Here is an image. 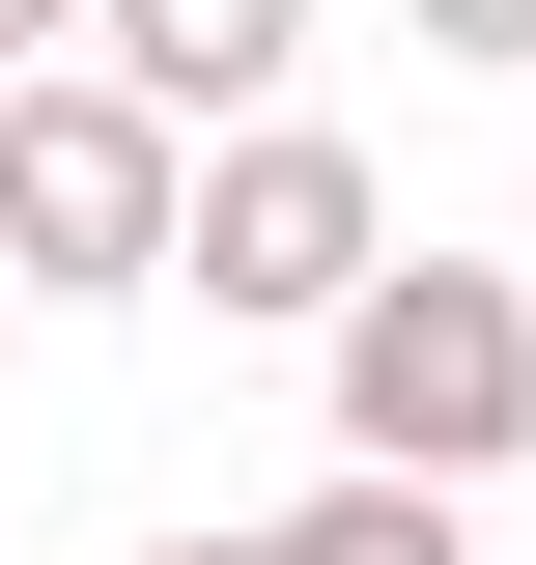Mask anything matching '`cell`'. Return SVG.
Returning <instances> with one entry per match:
<instances>
[{"instance_id": "7a4b0ae2", "label": "cell", "mask_w": 536, "mask_h": 565, "mask_svg": "<svg viewBox=\"0 0 536 565\" xmlns=\"http://www.w3.org/2000/svg\"><path fill=\"white\" fill-rule=\"evenodd\" d=\"M367 255H396V199H367V141H339V114H255V141H199V170H170V282H199V311H255V340H311Z\"/></svg>"}, {"instance_id": "8992f818", "label": "cell", "mask_w": 536, "mask_h": 565, "mask_svg": "<svg viewBox=\"0 0 536 565\" xmlns=\"http://www.w3.org/2000/svg\"><path fill=\"white\" fill-rule=\"evenodd\" d=\"M424 57H536V0H424Z\"/></svg>"}, {"instance_id": "5b68a950", "label": "cell", "mask_w": 536, "mask_h": 565, "mask_svg": "<svg viewBox=\"0 0 536 565\" xmlns=\"http://www.w3.org/2000/svg\"><path fill=\"white\" fill-rule=\"evenodd\" d=\"M255 565H480V537H452V509H424V481H311V509H282Z\"/></svg>"}, {"instance_id": "6da1fadb", "label": "cell", "mask_w": 536, "mask_h": 565, "mask_svg": "<svg viewBox=\"0 0 536 565\" xmlns=\"http://www.w3.org/2000/svg\"><path fill=\"white\" fill-rule=\"evenodd\" d=\"M311 367H339V481H424L452 509V481L536 452V282L508 255H367L311 311Z\"/></svg>"}, {"instance_id": "3957f363", "label": "cell", "mask_w": 536, "mask_h": 565, "mask_svg": "<svg viewBox=\"0 0 536 565\" xmlns=\"http://www.w3.org/2000/svg\"><path fill=\"white\" fill-rule=\"evenodd\" d=\"M114 282H170V141L57 57L0 85V311H114Z\"/></svg>"}, {"instance_id": "ba28073f", "label": "cell", "mask_w": 536, "mask_h": 565, "mask_svg": "<svg viewBox=\"0 0 536 565\" xmlns=\"http://www.w3.org/2000/svg\"><path fill=\"white\" fill-rule=\"evenodd\" d=\"M141 565H255V537H141Z\"/></svg>"}, {"instance_id": "277c9868", "label": "cell", "mask_w": 536, "mask_h": 565, "mask_svg": "<svg viewBox=\"0 0 536 565\" xmlns=\"http://www.w3.org/2000/svg\"><path fill=\"white\" fill-rule=\"evenodd\" d=\"M282 57H311V0H85V85H114L170 170H199V141H255Z\"/></svg>"}, {"instance_id": "52a82bcc", "label": "cell", "mask_w": 536, "mask_h": 565, "mask_svg": "<svg viewBox=\"0 0 536 565\" xmlns=\"http://www.w3.org/2000/svg\"><path fill=\"white\" fill-rule=\"evenodd\" d=\"M57 57H85V0H0V85H57Z\"/></svg>"}, {"instance_id": "30bf717a", "label": "cell", "mask_w": 536, "mask_h": 565, "mask_svg": "<svg viewBox=\"0 0 536 565\" xmlns=\"http://www.w3.org/2000/svg\"><path fill=\"white\" fill-rule=\"evenodd\" d=\"M508 282H536V255H508Z\"/></svg>"}, {"instance_id": "9c48e42d", "label": "cell", "mask_w": 536, "mask_h": 565, "mask_svg": "<svg viewBox=\"0 0 536 565\" xmlns=\"http://www.w3.org/2000/svg\"><path fill=\"white\" fill-rule=\"evenodd\" d=\"M0 340H29V311H0Z\"/></svg>"}]
</instances>
